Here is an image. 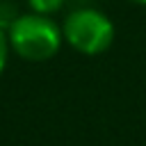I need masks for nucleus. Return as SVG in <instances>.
Wrapping results in <instances>:
<instances>
[{
	"label": "nucleus",
	"mask_w": 146,
	"mask_h": 146,
	"mask_svg": "<svg viewBox=\"0 0 146 146\" xmlns=\"http://www.w3.org/2000/svg\"><path fill=\"white\" fill-rule=\"evenodd\" d=\"M64 2H66V0H27L30 9L36 11V14H43V16H50V14L59 11Z\"/></svg>",
	"instance_id": "7ed1b4c3"
},
{
	"label": "nucleus",
	"mask_w": 146,
	"mask_h": 146,
	"mask_svg": "<svg viewBox=\"0 0 146 146\" xmlns=\"http://www.w3.org/2000/svg\"><path fill=\"white\" fill-rule=\"evenodd\" d=\"M7 36H9L11 50L21 59L46 62L52 55H57L62 39H64V32H62V27H57V23L50 16L30 11V14L18 16L9 25Z\"/></svg>",
	"instance_id": "f257e3e1"
},
{
	"label": "nucleus",
	"mask_w": 146,
	"mask_h": 146,
	"mask_svg": "<svg viewBox=\"0 0 146 146\" xmlns=\"http://www.w3.org/2000/svg\"><path fill=\"white\" fill-rule=\"evenodd\" d=\"M130 2H137V5H144L146 7V0H130Z\"/></svg>",
	"instance_id": "39448f33"
},
{
	"label": "nucleus",
	"mask_w": 146,
	"mask_h": 146,
	"mask_svg": "<svg viewBox=\"0 0 146 146\" xmlns=\"http://www.w3.org/2000/svg\"><path fill=\"white\" fill-rule=\"evenodd\" d=\"M9 36H7V32L0 27V73L5 71V66H7V55H9Z\"/></svg>",
	"instance_id": "20e7f679"
},
{
	"label": "nucleus",
	"mask_w": 146,
	"mask_h": 146,
	"mask_svg": "<svg viewBox=\"0 0 146 146\" xmlns=\"http://www.w3.org/2000/svg\"><path fill=\"white\" fill-rule=\"evenodd\" d=\"M64 39L66 43L82 52V55H100L114 41V25L112 21L91 7L73 9L64 21Z\"/></svg>",
	"instance_id": "f03ea898"
}]
</instances>
